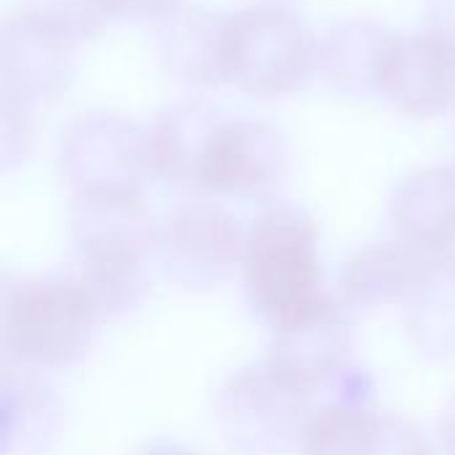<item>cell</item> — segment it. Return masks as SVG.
<instances>
[{
  "label": "cell",
  "instance_id": "1",
  "mask_svg": "<svg viewBox=\"0 0 455 455\" xmlns=\"http://www.w3.org/2000/svg\"><path fill=\"white\" fill-rule=\"evenodd\" d=\"M69 275L93 296L107 317L139 307L149 291V261L157 235L141 192H88L72 200Z\"/></svg>",
  "mask_w": 455,
  "mask_h": 455
},
{
  "label": "cell",
  "instance_id": "2",
  "mask_svg": "<svg viewBox=\"0 0 455 455\" xmlns=\"http://www.w3.org/2000/svg\"><path fill=\"white\" fill-rule=\"evenodd\" d=\"M243 285L251 312L280 331L331 299L323 285L320 232L307 208L275 200L248 229Z\"/></svg>",
  "mask_w": 455,
  "mask_h": 455
},
{
  "label": "cell",
  "instance_id": "3",
  "mask_svg": "<svg viewBox=\"0 0 455 455\" xmlns=\"http://www.w3.org/2000/svg\"><path fill=\"white\" fill-rule=\"evenodd\" d=\"M107 315L69 275L19 277L3 288V344L13 365L64 371L93 347Z\"/></svg>",
  "mask_w": 455,
  "mask_h": 455
},
{
  "label": "cell",
  "instance_id": "4",
  "mask_svg": "<svg viewBox=\"0 0 455 455\" xmlns=\"http://www.w3.org/2000/svg\"><path fill=\"white\" fill-rule=\"evenodd\" d=\"M315 411V397L272 360L240 368L216 395L219 429L245 455H283L301 448Z\"/></svg>",
  "mask_w": 455,
  "mask_h": 455
},
{
  "label": "cell",
  "instance_id": "5",
  "mask_svg": "<svg viewBox=\"0 0 455 455\" xmlns=\"http://www.w3.org/2000/svg\"><path fill=\"white\" fill-rule=\"evenodd\" d=\"M317 75V37L283 5L232 13L229 83L253 99H283Z\"/></svg>",
  "mask_w": 455,
  "mask_h": 455
},
{
  "label": "cell",
  "instance_id": "6",
  "mask_svg": "<svg viewBox=\"0 0 455 455\" xmlns=\"http://www.w3.org/2000/svg\"><path fill=\"white\" fill-rule=\"evenodd\" d=\"M248 232L213 200H187L176 205L157 235V261L163 275L187 291H208L227 283L243 267Z\"/></svg>",
  "mask_w": 455,
  "mask_h": 455
},
{
  "label": "cell",
  "instance_id": "7",
  "mask_svg": "<svg viewBox=\"0 0 455 455\" xmlns=\"http://www.w3.org/2000/svg\"><path fill=\"white\" fill-rule=\"evenodd\" d=\"M59 171L75 195L141 192L149 173L147 131L117 112H85L61 133Z\"/></svg>",
  "mask_w": 455,
  "mask_h": 455
},
{
  "label": "cell",
  "instance_id": "8",
  "mask_svg": "<svg viewBox=\"0 0 455 455\" xmlns=\"http://www.w3.org/2000/svg\"><path fill=\"white\" fill-rule=\"evenodd\" d=\"M288 144L264 120H224L205 155L200 184L219 197L272 203L288 179Z\"/></svg>",
  "mask_w": 455,
  "mask_h": 455
},
{
  "label": "cell",
  "instance_id": "9",
  "mask_svg": "<svg viewBox=\"0 0 455 455\" xmlns=\"http://www.w3.org/2000/svg\"><path fill=\"white\" fill-rule=\"evenodd\" d=\"M267 360L299 381L312 397H331L339 381L355 368L349 309L331 296L307 317L272 331Z\"/></svg>",
  "mask_w": 455,
  "mask_h": 455
},
{
  "label": "cell",
  "instance_id": "10",
  "mask_svg": "<svg viewBox=\"0 0 455 455\" xmlns=\"http://www.w3.org/2000/svg\"><path fill=\"white\" fill-rule=\"evenodd\" d=\"M379 93L413 120H435L455 104V56L427 32L392 35Z\"/></svg>",
  "mask_w": 455,
  "mask_h": 455
},
{
  "label": "cell",
  "instance_id": "11",
  "mask_svg": "<svg viewBox=\"0 0 455 455\" xmlns=\"http://www.w3.org/2000/svg\"><path fill=\"white\" fill-rule=\"evenodd\" d=\"M75 75V43L16 11L0 32L3 91L35 104L59 99Z\"/></svg>",
  "mask_w": 455,
  "mask_h": 455
},
{
  "label": "cell",
  "instance_id": "12",
  "mask_svg": "<svg viewBox=\"0 0 455 455\" xmlns=\"http://www.w3.org/2000/svg\"><path fill=\"white\" fill-rule=\"evenodd\" d=\"M299 451L301 455H435L413 421L347 403L317 408Z\"/></svg>",
  "mask_w": 455,
  "mask_h": 455
},
{
  "label": "cell",
  "instance_id": "13",
  "mask_svg": "<svg viewBox=\"0 0 455 455\" xmlns=\"http://www.w3.org/2000/svg\"><path fill=\"white\" fill-rule=\"evenodd\" d=\"M157 53L165 69L189 85L229 83L232 16L181 3L157 21Z\"/></svg>",
  "mask_w": 455,
  "mask_h": 455
},
{
  "label": "cell",
  "instance_id": "14",
  "mask_svg": "<svg viewBox=\"0 0 455 455\" xmlns=\"http://www.w3.org/2000/svg\"><path fill=\"white\" fill-rule=\"evenodd\" d=\"M395 240L437 261L455 256V165H429L408 176L392 197Z\"/></svg>",
  "mask_w": 455,
  "mask_h": 455
},
{
  "label": "cell",
  "instance_id": "15",
  "mask_svg": "<svg viewBox=\"0 0 455 455\" xmlns=\"http://www.w3.org/2000/svg\"><path fill=\"white\" fill-rule=\"evenodd\" d=\"M227 117L205 101L165 107L147 128L149 173L173 187L200 184V171L219 125Z\"/></svg>",
  "mask_w": 455,
  "mask_h": 455
},
{
  "label": "cell",
  "instance_id": "16",
  "mask_svg": "<svg viewBox=\"0 0 455 455\" xmlns=\"http://www.w3.org/2000/svg\"><path fill=\"white\" fill-rule=\"evenodd\" d=\"M429 259L403 243H373L355 251L339 275V301L349 312L371 315L392 304H405L424 277Z\"/></svg>",
  "mask_w": 455,
  "mask_h": 455
},
{
  "label": "cell",
  "instance_id": "17",
  "mask_svg": "<svg viewBox=\"0 0 455 455\" xmlns=\"http://www.w3.org/2000/svg\"><path fill=\"white\" fill-rule=\"evenodd\" d=\"M392 35L373 19L336 21L317 37V75L341 93L363 96L379 91L381 61Z\"/></svg>",
  "mask_w": 455,
  "mask_h": 455
},
{
  "label": "cell",
  "instance_id": "18",
  "mask_svg": "<svg viewBox=\"0 0 455 455\" xmlns=\"http://www.w3.org/2000/svg\"><path fill=\"white\" fill-rule=\"evenodd\" d=\"M61 421V408L48 381L24 365L3 373V453L29 455L45 448Z\"/></svg>",
  "mask_w": 455,
  "mask_h": 455
},
{
  "label": "cell",
  "instance_id": "19",
  "mask_svg": "<svg viewBox=\"0 0 455 455\" xmlns=\"http://www.w3.org/2000/svg\"><path fill=\"white\" fill-rule=\"evenodd\" d=\"M405 328L419 352L455 357V256L429 261L405 301Z\"/></svg>",
  "mask_w": 455,
  "mask_h": 455
},
{
  "label": "cell",
  "instance_id": "20",
  "mask_svg": "<svg viewBox=\"0 0 455 455\" xmlns=\"http://www.w3.org/2000/svg\"><path fill=\"white\" fill-rule=\"evenodd\" d=\"M19 11L75 45L96 37L109 19L104 0H24Z\"/></svg>",
  "mask_w": 455,
  "mask_h": 455
},
{
  "label": "cell",
  "instance_id": "21",
  "mask_svg": "<svg viewBox=\"0 0 455 455\" xmlns=\"http://www.w3.org/2000/svg\"><path fill=\"white\" fill-rule=\"evenodd\" d=\"M32 144V104L0 91V155L3 168L11 171L13 165L24 163Z\"/></svg>",
  "mask_w": 455,
  "mask_h": 455
},
{
  "label": "cell",
  "instance_id": "22",
  "mask_svg": "<svg viewBox=\"0 0 455 455\" xmlns=\"http://www.w3.org/2000/svg\"><path fill=\"white\" fill-rule=\"evenodd\" d=\"M179 5L181 0H104L109 19L128 21H163Z\"/></svg>",
  "mask_w": 455,
  "mask_h": 455
},
{
  "label": "cell",
  "instance_id": "23",
  "mask_svg": "<svg viewBox=\"0 0 455 455\" xmlns=\"http://www.w3.org/2000/svg\"><path fill=\"white\" fill-rule=\"evenodd\" d=\"M424 32L443 43L455 56V0H427Z\"/></svg>",
  "mask_w": 455,
  "mask_h": 455
},
{
  "label": "cell",
  "instance_id": "24",
  "mask_svg": "<svg viewBox=\"0 0 455 455\" xmlns=\"http://www.w3.org/2000/svg\"><path fill=\"white\" fill-rule=\"evenodd\" d=\"M440 437L448 455H455V397L448 403L445 413H443V424H440Z\"/></svg>",
  "mask_w": 455,
  "mask_h": 455
},
{
  "label": "cell",
  "instance_id": "25",
  "mask_svg": "<svg viewBox=\"0 0 455 455\" xmlns=\"http://www.w3.org/2000/svg\"><path fill=\"white\" fill-rule=\"evenodd\" d=\"M136 455H195L189 453V451H184V448H179V445H152V448H147V451H141V453Z\"/></svg>",
  "mask_w": 455,
  "mask_h": 455
}]
</instances>
